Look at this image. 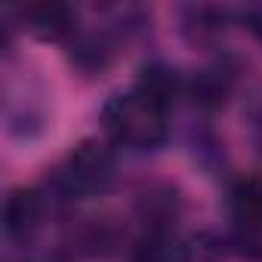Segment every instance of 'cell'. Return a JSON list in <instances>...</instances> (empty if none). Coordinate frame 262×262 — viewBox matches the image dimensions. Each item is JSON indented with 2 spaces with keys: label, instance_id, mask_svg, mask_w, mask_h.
I'll return each instance as SVG.
<instances>
[{
  "label": "cell",
  "instance_id": "obj_1",
  "mask_svg": "<svg viewBox=\"0 0 262 262\" xmlns=\"http://www.w3.org/2000/svg\"><path fill=\"white\" fill-rule=\"evenodd\" d=\"M105 133L126 148L148 151L167 139V108L145 99L142 93H120L111 96L102 108Z\"/></svg>",
  "mask_w": 262,
  "mask_h": 262
},
{
  "label": "cell",
  "instance_id": "obj_2",
  "mask_svg": "<svg viewBox=\"0 0 262 262\" xmlns=\"http://www.w3.org/2000/svg\"><path fill=\"white\" fill-rule=\"evenodd\" d=\"M114 179V158L102 142H80L56 170L47 176V188L56 201H80L93 191L108 188Z\"/></svg>",
  "mask_w": 262,
  "mask_h": 262
},
{
  "label": "cell",
  "instance_id": "obj_3",
  "mask_svg": "<svg viewBox=\"0 0 262 262\" xmlns=\"http://www.w3.org/2000/svg\"><path fill=\"white\" fill-rule=\"evenodd\" d=\"M22 28L28 34H34L37 40H65L74 34V10L68 4H31L19 13Z\"/></svg>",
  "mask_w": 262,
  "mask_h": 262
},
{
  "label": "cell",
  "instance_id": "obj_4",
  "mask_svg": "<svg viewBox=\"0 0 262 262\" xmlns=\"http://www.w3.org/2000/svg\"><path fill=\"white\" fill-rule=\"evenodd\" d=\"M43 194L34 188H16L10 191L7 204H4V228L10 234V241H28L43 219Z\"/></svg>",
  "mask_w": 262,
  "mask_h": 262
},
{
  "label": "cell",
  "instance_id": "obj_5",
  "mask_svg": "<svg viewBox=\"0 0 262 262\" xmlns=\"http://www.w3.org/2000/svg\"><path fill=\"white\" fill-rule=\"evenodd\" d=\"M228 210L244 231H259L262 228V179L259 176L237 179L228 191Z\"/></svg>",
  "mask_w": 262,
  "mask_h": 262
},
{
  "label": "cell",
  "instance_id": "obj_6",
  "mask_svg": "<svg viewBox=\"0 0 262 262\" xmlns=\"http://www.w3.org/2000/svg\"><path fill=\"white\" fill-rule=\"evenodd\" d=\"M182 83H179V74L170 68V65H161V62H151L139 71V80H136V93H142L145 99L158 102L161 108H170L173 99L179 96Z\"/></svg>",
  "mask_w": 262,
  "mask_h": 262
},
{
  "label": "cell",
  "instance_id": "obj_7",
  "mask_svg": "<svg viewBox=\"0 0 262 262\" xmlns=\"http://www.w3.org/2000/svg\"><path fill=\"white\" fill-rule=\"evenodd\" d=\"M231 83H234V77H231L228 68H222V65L204 68V71H198V77L191 80V96H194V102L204 105V108H219V105H225V99L231 96Z\"/></svg>",
  "mask_w": 262,
  "mask_h": 262
},
{
  "label": "cell",
  "instance_id": "obj_8",
  "mask_svg": "<svg viewBox=\"0 0 262 262\" xmlns=\"http://www.w3.org/2000/svg\"><path fill=\"white\" fill-rule=\"evenodd\" d=\"M129 262H179V244H173L164 228H148L129 250Z\"/></svg>",
  "mask_w": 262,
  "mask_h": 262
},
{
  "label": "cell",
  "instance_id": "obj_9",
  "mask_svg": "<svg viewBox=\"0 0 262 262\" xmlns=\"http://www.w3.org/2000/svg\"><path fill=\"white\" fill-rule=\"evenodd\" d=\"M182 28L191 40H213L225 28V13L216 7H188L182 16Z\"/></svg>",
  "mask_w": 262,
  "mask_h": 262
},
{
  "label": "cell",
  "instance_id": "obj_10",
  "mask_svg": "<svg viewBox=\"0 0 262 262\" xmlns=\"http://www.w3.org/2000/svg\"><path fill=\"white\" fill-rule=\"evenodd\" d=\"M225 244L213 231H194L179 244V262H222Z\"/></svg>",
  "mask_w": 262,
  "mask_h": 262
},
{
  "label": "cell",
  "instance_id": "obj_11",
  "mask_svg": "<svg viewBox=\"0 0 262 262\" xmlns=\"http://www.w3.org/2000/svg\"><path fill=\"white\" fill-rule=\"evenodd\" d=\"M111 53L105 47L102 37H77L74 47H71V62L83 71V74H96L108 65Z\"/></svg>",
  "mask_w": 262,
  "mask_h": 262
},
{
  "label": "cell",
  "instance_id": "obj_12",
  "mask_svg": "<svg viewBox=\"0 0 262 262\" xmlns=\"http://www.w3.org/2000/svg\"><path fill=\"white\" fill-rule=\"evenodd\" d=\"M253 142H256V148L262 151V111H259L256 120H253Z\"/></svg>",
  "mask_w": 262,
  "mask_h": 262
}]
</instances>
